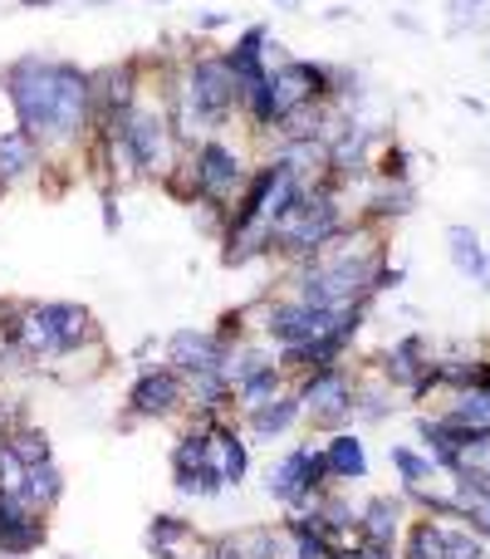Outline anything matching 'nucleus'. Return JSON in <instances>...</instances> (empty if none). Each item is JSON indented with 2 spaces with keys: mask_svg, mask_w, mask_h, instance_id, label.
Returning a JSON list of instances; mask_svg holds the SVG:
<instances>
[{
  "mask_svg": "<svg viewBox=\"0 0 490 559\" xmlns=\"http://www.w3.org/2000/svg\"><path fill=\"white\" fill-rule=\"evenodd\" d=\"M392 29H402V35H427V25H421L412 10H392Z\"/></svg>",
  "mask_w": 490,
  "mask_h": 559,
  "instance_id": "nucleus-35",
  "label": "nucleus"
},
{
  "mask_svg": "<svg viewBox=\"0 0 490 559\" xmlns=\"http://www.w3.org/2000/svg\"><path fill=\"white\" fill-rule=\"evenodd\" d=\"M274 10L280 15H304V0H274Z\"/></svg>",
  "mask_w": 490,
  "mask_h": 559,
  "instance_id": "nucleus-39",
  "label": "nucleus"
},
{
  "mask_svg": "<svg viewBox=\"0 0 490 559\" xmlns=\"http://www.w3.org/2000/svg\"><path fill=\"white\" fill-rule=\"evenodd\" d=\"M186 211H192V226L206 235V241H221V235H225V216H231V211H225V206L201 202V196H196V202L186 206Z\"/></svg>",
  "mask_w": 490,
  "mask_h": 559,
  "instance_id": "nucleus-29",
  "label": "nucleus"
},
{
  "mask_svg": "<svg viewBox=\"0 0 490 559\" xmlns=\"http://www.w3.org/2000/svg\"><path fill=\"white\" fill-rule=\"evenodd\" d=\"M486 241H480V231L476 226H466V221H451L446 226V260H451V270L461 275V280H486Z\"/></svg>",
  "mask_w": 490,
  "mask_h": 559,
  "instance_id": "nucleus-19",
  "label": "nucleus"
},
{
  "mask_svg": "<svg viewBox=\"0 0 490 559\" xmlns=\"http://www.w3.org/2000/svg\"><path fill=\"white\" fill-rule=\"evenodd\" d=\"M98 216H103V231L118 235L123 231V211H118V192H98Z\"/></svg>",
  "mask_w": 490,
  "mask_h": 559,
  "instance_id": "nucleus-32",
  "label": "nucleus"
},
{
  "mask_svg": "<svg viewBox=\"0 0 490 559\" xmlns=\"http://www.w3.org/2000/svg\"><path fill=\"white\" fill-rule=\"evenodd\" d=\"M363 368H372L382 382H388L392 392H402L407 402H431L437 398V339H427V333H402V339H392L388 349H378L372 359H363Z\"/></svg>",
  "mask_w": 490,
  "mask_h": 559,
  "instance_id": "nucleus-4",
  "label": "nucleus"
},
{
  "mask_svg": "<svg viewBox=\"0 0 490 559\" xmlns=\"http://www.w3.org/2000/svg\"><path fill=\"white\" fill-rule=\"evenodd\" d=\"M480 290H486V294H490V255H486V280H480Z\"/></svg>",
  "mask_w": 490,
  "mask_h": 559,
  "instance_id": "nucleus-40",
  "label": "nucleus"
},
{
  "mask_svg": "<svg viewBox=\"0 0 490 559\" xmlns=\"http://www.w3.org/2000/svg\"><path fill=\"white\" fill-rule=\"evenodd\" d=\"M235 417H241V427H245V437H250V447H255V441H260V447H274V441H284L294 427H304V408H299V398H294V388H290V392H274L270 402L241 408Z\"/></svg>",
  "mask_w": 490,
  "mask_h": 559,
  "instance_id": "nucleus-11",
  "label": "nucleus"
},
{
  "mask_svg": "<svg viewBox=\"0 0 490 559\" xmlns=\"http://www.w3.org/2000/svg\"><path fill=\"white\" fill-rule=\"evenodd\" d=\"M172 490L186 500H216V496H225V481H221V471L206 461V466H196V471H172Z\"/></svg>",
  "mask_w": 490,
  "mask_h": 559,
  "instance_id": "nucleus-27",
  "label": "nucleus"
},
{
  "mask_svg": "<svg viewBox=\"0 0 490 559\" xmlns=\"http://www.w3.org/2000/svg\"><path fill=\"white\" fill-rule=\"evenodd\" d=\"M186 417V382L172 363H152V368H137L133 382H127L123 398V422L118 427L133 432L143 422H182Z\"/></svg>",
  "mask_w": 490,
  "mask_h": 559,
  "instance_id": "nucleus-7",
  "label": "nucleus"
},
{
  "mask_svg": "<svg viewBox=\"0 0 490 559\" xmlns=\"http://www.w3.org/2000/svg\"><path fill=\"white\" fill-rule=\"evenodd\" d=\"M143 545H147L152 559H182V555H192V545H206V539L196 535V525L186 515H176V510H157L143 530Z\"/></svg>",
  "mask_w": 490,
  "mask_h": 559,
  "instance_id": "nucleus-18",
  "label": "nucleus"
},
{
  "mask_svg": "<svg viewBox=\"0 0 490 559\" xmlns=\"http://www.w3.org/2000/svg\"><path fill=\"white\" fill-rule=\"evenodd\" d=\"M388 466H392V476H397L402 490H417V486H437V481H446L437 471V461H431L427 451L417 447V441H388Z\"/></svg>",
  "mask_w": 490,
  "mask_h": 559,
  "instance_id": "nucleus-21",
  "label": "nucleus"
},
{
  "mask_svg": "<svg viewBox=\"0 0 490 559\" xmlns=\"http://www.w3.org/2000/svg\"><path fill=\"white\" fill-rule=\"evenodd\" d=\"M402 559H446V520L431 515H412L407 530H402Z\"/></svg>",
  "mask_w": 490,
  "mask_h": 559,
  "instance_id": "nucleus-22",
  "label": "nucleus"
},
{
  "mask_svg": "<svg viewBox=\"0 0 490 559\" xmlns=\"http://www.w3.org/2000/svg\"><path fill=\"white\" fill-rule=\"evenodd\" d=\"M319 20H329V25H348V20H358V10H353L348 0H343V5H329V10H323Z\"/></svg>",
  "mask_w": 490,
  "mask_h": 559,
  "instance_id": "nucleus-36",
  "label": "nucleus"
},
{
  "mask_svg": "<svg viewBox=\"0 0 490 559\" xmlns=\"http://www.w3.org/2000/svg\"><path fill=\"white\" fill-rule=\"evenodd\" d=\"M0 441H5V447L15 451L25 466H35V461H49V457H54V441H49V432L39 427V422H29V417L10 422V427L0 432Z\"/></svg>",
  "mask_w": 490,
  "mask_h": 559,
  "instance_id": "nucleus-23",
  "label": "nucleus"
},
{
  "mask_svg": "<svg viewBox=\"0 0 490 559\" xmlns=\"http://www.w3.org/2000/svg\"><path fill=\"white\" fill-rule=\"evenodd\" d=\"M0 349L35 373H59L64 363L108 353L98 314L78 300H5L0 309Z\"/></svg>",
  "mask_w": 490,
  "mask_h": 559,
  "instance_id": "nucleus-2",
  "label": "nucleus"
},
{
  "mask_svg": "<svg viewBox=\"0 0 490 559\" xmlns=\"http://www.w3.org/2000/svg\"><path fill=\"white\" fill-rule=\"evenodd\" d=\"M157 5H167V0H157Z\"/></svg>",
  "mask_w": 490,
  "mask_h": 559,
  "instance_id": "nucleus-42",
  "label": "nucleus"
},
{
  "mask_svg": "<svg viewBox=\"0 0 490 559\" xmlns=\"http://www.w3.org/2000/svg\"><path fill=\"white\" fill-rule=\"evenodd\" d=\"M5 192H10V186H5V182H0V202H5Z\"/></svg>",
  "mask_w": 490,
  "mask_h": 559,
  "instance_id": "nucleus-41",
  "label": "nucleus"
},
{
  "mask_svg": "<svg viewBox=\"0 0 490 559\" xmlns=\"http://www.w3.org/2000/svg\"><path fill=\"white\" fill-rule=\"evenodd\" d=\"M323 451V466H329V481L343 490L363 486V481L372 476V461H368V441L358 437V427H339L329 432V437L319 441Z\"/></svg>",
  "mask_w": 490,
  "mask_h": 559,
  "instance_id": "nucleus-13",
  "label": "nucleus"
},
{
  "mask_svg": "<svg viewBox=\"0 0 490 559\" xmlns=\"http://www.w3.org/2000/svg\"><path fill=\"white\" fill-rule=\"evenodd\" d=\"M186 167H192V177H196V196L231 211L235 196L245 192V182H250V172H255V157L245 153L241 143H231L225 133H206L186 147Z\"/></svg>",
  "mask_w": 490,
  "mask_h": 559,
  "instance_id": "nucleus-3",
  "label": "nucleus"
},
{
  "mask_svg": "<svg viewBox=\"0 0 490 559\" xmlns=\"http://www.w3.org/2000/svg\"><path fill=\"white\" fill-rule=\"evenodd\" d=\"M461 108H466V113H476V118H486V113H490V108L480 104V98H470V94H461Z\"/></svg>",
  "mask_w": 490,
  "mask_h": 559,
  "instance_id": "nucleus-38",
  "label": "nucleus"
},
{
  "mask_svg": "<svg viewBox=\"0 0 490 559\" xmlns=\"http://www.w3.org/2000/svg\"><path fill=\"white\" fill-rule=\"evenodd\" d=\"M353 388H358V363H329L294 378V398L304 408V427L329 437L339 427H353Z\"/></svg>",
  "mask_w": 490,
  "mask_h": 559,
  "instance_id": "nucleus-5",
  "label": "nucleus"
},
{
  "mask_svg": "<svg viewBox=\"0 0 490 559\" xmlns=\"http://www.w3.org/2000/svg\"><path fill=\"white\" fill-rule=\"evenodd\" d=\"M15 10H64V0H15Z\"/></svg>",
  "mask_w": 490,
  "mask_h": 559,
  "instance_id": "nucleus-37",
  "label": "nucleus"
},
{
  "mask_svg": "<svg viewBox=\"0 0 490 559\" xmlns=\"http://www.w3.org/2000/svg\"><path fill=\"white\" fill-rule=\"evenodd\" d=\"M412 520L407 496H368L358 500V539H372V545H402V530Z\"/></svg>",
  "mask_w": 490,
  "mask_h": 559,
  "instance_id": "nucleus-17",
  "label": "nucleus"
},
{
  "mask_svg": "<svg viewBox=\"0 0 490 559\" xmlns=\"http://www.w3.org/2000/svg\"><path fill=\"white\" fill-rule=\"evenodd\" d=\"M147 88V69L137 54L118 59V64L94 69V104H88V137H108L127 123V113L137 108Z\"/></svg>",
  "mask_w": 490,
  "mask_h": 559,
  "instance_id": "nucleus-6",
  "label": "nucleus"
},
{
  "mask_svg": "<svg viewBox=\"0 0 490 559\" xmlns=\"http://www.w3.org/2000/svg\"><path fill=\"white\" fill-rule=\"evenodd\" d=\"M309 447L314 441H294V447H284L280 457L270 461V471H265V496H270L280 510H309L314 506L309 486H304V461H309Z\"/></svg>",
  "mask_w": 490,
  "mask_h": 559,
  "instance_id": "nucleus-12",
  "label": "nucleus"
},
{
  "mask_svg": "<svg viewBox=\"0 0 490 559\" xmlns=\"http://www.w3.org/2000/svg\"><path fill=\"white\" fill-rule=\"evenodd\" d=\"M152 363H162V339L147 333V339L133 349V368H152Z\"/></svg>",
  "mask_w": 490,
  "mask_h": 559,
  "instance_id": "nucleus-34",
  "label": "nucleus"
},
{
  "mask_svg": "<svg viewBox=\"0 0 490 559\" xmlns=\"http://www.w3.org/2000/svg\"><path fill=\"white\" fill-rule=\"evenodd\" d=\"M64 490H69V476H64V466H59L54 457H49V461H35V466H25V486H20V500H29L39 515H54L59 500H64Z\"/></svg>",
  "mask_w": 490,
  "mask_h": 559,
  "instance_id": "nucleus-20",
  "label": "nucleus"
},
{
  "mask_svg": "<svg viewBox=\"0 0 490 559\" xmlns=\"http://www.w3.org/2000/svg\"><path fill=\"white\" fill-rule=\"evenodd\" d=\"M162 359L172 363L176 373H225V363H231V343H221L211 329L182 324V329L162 333Z\"/></svg>",
  "mask_w": 490,
  "mask_h": 559,
  "instance_id": "nucleus-8",
  "label": "nucleus"
},
{
  "mask_svg": "<svg viewBox=\"0 0 490 559\" xmlns=\"http://www.w3.org/2000/svg\"><path fill=\"white\" fill-rule=\"evenodd\" d=\"M402 284H407V265H397V260L388 255V260L372 270V300H382V294H397Z\"/></svg>",
  "mask_w": 490,
  "mask_h": 559,
  "instance_id": "nucleus-30",
  "label": "nucleus"
},
{
  "mask_svg": "<svg viewBox=\"0 0 490 559\" xmlns=\"http://www.w3.org/2000/svg\"><path fill=\"white\" fill-rule=\"evenodd\" d=\"M412 147L402 143L397 133H388L378 147H372V162H368V172L378 177V182H412Z\"/></svg>",
  "mask_w": 490,
  "mask_h": 559,
  "instance_id": "nucleus-25",
  "label": "nucleus"
},
{
  "mask_svg": "<svg viewBox=\"0 0 490 559\" xmlns=\"http://www.w3.org/2000/svg\"><path fill=\"white\" fill-rule=\"evenodd\" d=\"M49 167H54V157H49L25 127H5V133H0V182L5 186L39 182Z\"/></svg>",
  "mask_w": 490,
  "mask_h": 559,
  "instance_id": "nucleus-14",
  "label": "nucleus"
},
{
  "mask_svg": "<svg viewBox=\"0 0 490 559\" xmlns=\"http://www.w3.org/2000/svg\"><path fill=\"white\" fill-rule=\"evenodd\" d=\"M441 417L466 422V427L490 432V392L486 388H461V392H441Z\"/></svg>",
  "mask_w": 490,
  "mask_h": 559,
  "instance_id": "nucleus-24",
  "label": "nucleus"
},
{
  "mask_svg": "<svg viewBox=\"0 0 490 559\" xmlns=\"http://www.w3.org/2000/svg\"><path fill=\"white\" fill-rule=\"evenodd\" d=\"M490 20V0H446V39L476 35Z\"/></svg>",
  "mask_w": 490,
  "mask_h": 559,
  "instance_id": "nucleus-28",
  "label": "nucleus"
},
{
  "mask_svg": "<svg viewBox=\"0 0 490 559\" xmlns=\"http://www.w3.org/2000/svg\"><path fill=\"white\" fill-rule=\"evenodd\" d=\"M486 59H490V49H486Z\"/></svg>",
  "mask_w": 490,
  "mask_h": 559,
  "instance_id": "nucleus-44",
  "label": "nucleus"
},
{
  "mask_svg": "<svg viewBox=\"0 0 490 559\" xmlns=\"http://www.w3.org/2000/svg\"><path fill=\"white\" fill-rule=\"evenodd\" d=\"M412 211H417V182H378V177H372L358 202V221L378 226V231H392V226L407 221Z\"/></svg>",
  "mask_w": 490,
  "mask_h": 559,
  "instance_id": "nucleus-15",
  "label": "nucleus"
},
{
  "mask_svg": "<svg viewBox=\"0 0 490 559\" xmlns=\"http://www.w3.org/2000/svg\"><path fill=\"white\" fill-rule=\"evenodd\" d=\"M211 466L221 471L225 490H241L250 481V437H245L235 412L216 422V432H211Z\"/></svg>",
  "mask_w": 490,
  "mask_h": 559,
  "instance_id": "nucleus-16",
  "label": "nucleus"
},
{
  "mask_svg": "<svg viewBox=\"0 0 490 559\" xmlns=\"http://www.w3.org/2000/svg\"><path fill=\"white\" fill-rule=\"evenodd\" d=\"M49 539V515H39L29 500L0 490V559H29Z\"/></svg>",
  "mask_w": 490,
  "mask_h": 559,
  "instance_id": "nucleus-9",
  "label": "nucleus"
},
{
  "mask_svg": "<svg viewBox=\"0 0 490 559\" xmlns=\"http://www.w3.org/2000/svg\"><path fill=\"white\" fill-rule=\"evenodd\" d=\"M225 25H235L231 10H196V15H192L196 35H216V29H225Z\"/></svg>",
  "mask_w": 490,
  "mask_h": 559,
  "instance_id": "nucleus-31",
  "label": "nucleus"
},
{
  "mask_svg": "<svg viewBox=\"0 0 490 559\" xmlns=\"http://www.w3.org/2000/svg\"><path fill=\"white\" fill-rule=\"evenodd\" d=\"M0 309H5V300H0Z\"/></svg>",
  "mask_w": 490,
  "mask_h": 559,
  "instance_id": "nucleus-43",
  "label": "nucleus"
},
{
  "mask_svg": "<svg viewBox=\"0 0 490 559\" xmlns=\"http://www.w3.org/2000/svg\"><path fill=\"white\" fill-rule=\"evenodd\" d=\"M348 559H402L397 545H372V539H353L348 545Z\"/></svg>",
  "mask_w": 490,
  "mask_h": 559,
  "instance_id": "nucleus-33",
  "label": "nucleus"
},
{
  "mask_svg": "<svg viewBox=\"0 0 490 559\" xmlns=\"http://www.w3.org/2000/svg\"><path fill=\"white\" fill-rule=\"evenodd\" d=\"M0 94L15 113V127H25L54 157V167L84 153L94 69L74 64L64 54H49V49H25V54L0 64Z\"/></svg>",
  "mask_w": 490,
  "mask_h": 559,
  "instance_id": "nucleus-1",
  "label": "nucleus"
},
{
  "mask_svg": "<svg viewBox=\"0 0 490 559\" xmlns=\"http://www.w3.org/2000/svg\"><path fill=\"white\" fill-rule=\"evenodd\" d=\"M235 549L245 559H290V539H284L280 520L274 525H250V530H235Z\"/></svg>",
  "mask_w": 490,
  "mask_h": 559,
  "instance_id": "nucleus-26",
  "label": "nucleus"
},
{
  "mask_svg": "<svg viewBox=\"0 0 490 559\" xmlns=\"http://www.w3.org/2000/svg\"><path fill=\"white\" fill-rule=\"evenodd\" d=\"M270 39H274V29L265 25V20H250V25L235 29V39L225 45V64H231V74H235V98H245L250 88H260L265 78H270V59H265Z\"/></svg>",
  "mask_w": 490,
  "mask_h": 559,
  "instance_id": "nucleus-10",
  "label": "nucleus"
}]
</instances>
